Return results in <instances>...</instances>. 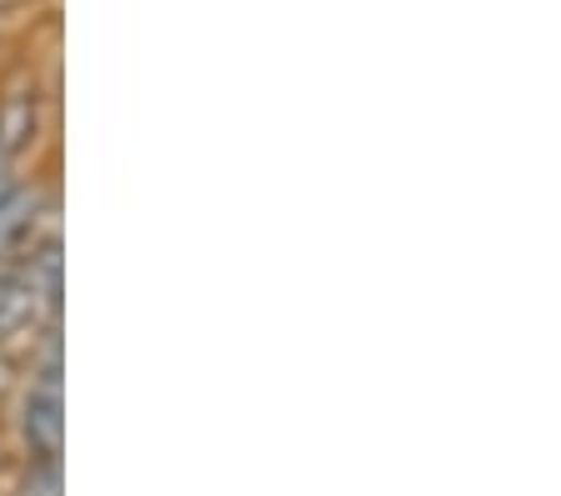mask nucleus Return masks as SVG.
Here are the masks:
<instances>
[{"mask_svg":"<svg viewBox=\"0 0 561 496\" xmlns=\"http://www.w3.org/2000/svg\"><path fill=\"white\" fill-rule=\"evenodd\" d=\"M60 291V261H56V241H46L41 256H31V266L0 272V336L35 326L41 307H56Z\"/></svg>","mask_w":561,"mask_h":496,"instance_id":"obj_1","label":"nucleus"},{"mask_svg":"<svg viewBox=\"0 0 561 496\" xmlns=\"http://www.w3.org/2000/svg\"><path fill=\"white\" fill-rule=\"evenodd\" d=\"M21 431H25V441H31L35 457L56 466L60 447H66V391H60V356L56 351H50V361L41 367V377L31 381Z\"/></svg>","mask_w":561,"mask_h":496,"instance_id":"obj_2","label":"nucleus"},{"mask_svg":"<svg viewBox=\"0 0 561 496\" xmlns=\"http://www.w3.org/2000/svg\"><path fill=\"white\" fill-rule=\"evenodd\" d=\"M11 191H15V176H11V151L0 146V201H5Z\"/></svg>","mask_w":561,"mask_h":496,"instance_id":"obj_3","label":"nucleus"}]
</instances>
